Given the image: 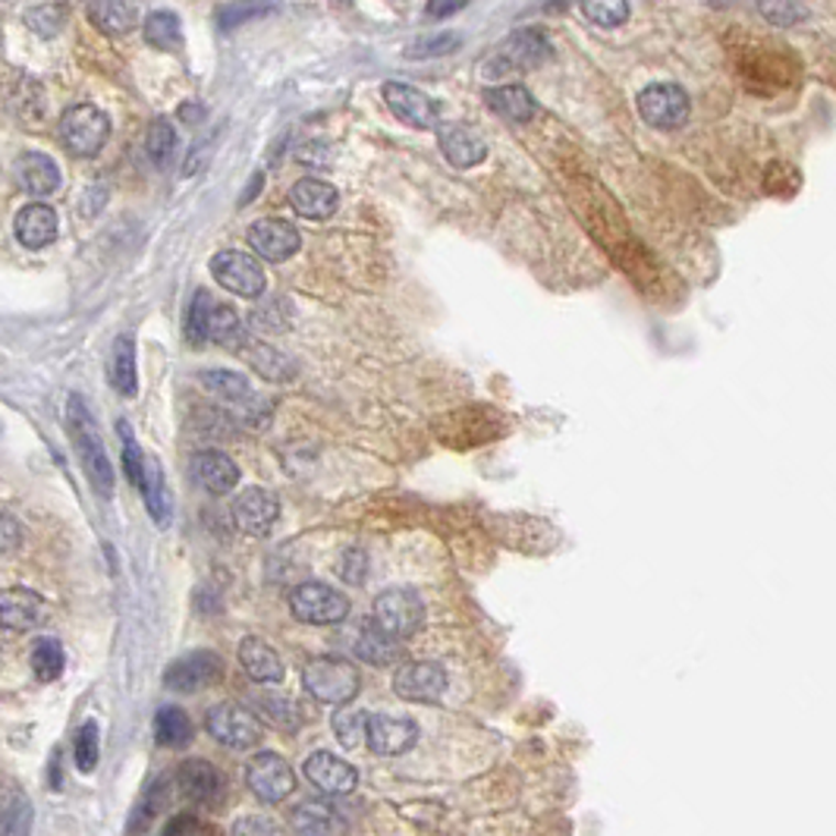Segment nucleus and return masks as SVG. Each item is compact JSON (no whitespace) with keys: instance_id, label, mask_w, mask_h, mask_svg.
Here are the masks:
<instances>
[{"instance_id":"obj_1","label":"nucleus","mask_w":836,"mask_h":836,"mask_svg":"<svg viewBox=\"0 0 836 836\" xmlns=\"http://www.w3.org/2000/svg\"><path fill=\"white\" fill-rule=\"evenodd\" d=\"M66 418H69V431H73V440H76V450H79V460H82L88 482L108 501L110 494H113V465H110L108 453H105V440H101L98 428H95V418H91V413H88L86 403L79 396H69Z\"/></svg>"},{"instance_id":"obj_2","label":"nucleus","mask_w":836,"mask_h":836,"mask_svg":"<svg viewBox=\"0 0 836 836\" xmlns=\"http://www.w3.org/2000/svg\"><path fill=\"white\" fill-rule=\"evenodd\" d=\"M302 682L315 702L343 707L359 695L362 676H359L355 663H350L346 658H315L306 663Z\"/></svg>"},{"instance_id":"obj_3","label":"nucleus","mask_w":836,"mask_h":836,"mask_svg":"<svg viewBox=\"0 0 836 836\" xmlns=\"http://www.w3.org/2000/svg\"><path fill=\"white\" fill-rule=\"evenodd\" d=\"M374 626L387 636L409 638L425 626V601L413 588H387L374 597Z\"/></svg>"},{"instance_id":"obj_4","label":"nucleus","mask_w":836,"mask_h":836,"mask_svg":"<svg viewBox=\"0 0 836 836\" xmlns=\"http://www.w3.org/2000/svg\"><path fill=\"white\" fill-rule=\"evenodd\" d=\"M289 610L311 626H333L350 616V597L324 582H306L289 594Z\"/></svg>"},{"instance_id":"obj_5","label":"nucleus","mask_w":836,"mask_h":836,"mask_svg":"<svg viewBox=\"0 0 836 836\" xmlns=\"http://www.w3.org/2000/svg\"><path fill=\"white\" fill-rule=\"evenodd\" d=\"M110 135V120L105 117V110H98L95 105H76L61 117V139L73 154L79 157H91L105 148Z\"/></svg>"},{"instance_id":"obj_6","label":"nucleus","mask_w":836,"mask_h":836,"mask_svg":"<svg viewBox=\"0 0 836 836\" xmlns=\"http://www.w3.org/2000/svg\"><path fill=\"white\" fill-rule=\"evenodd\" d=\"M211 274L227 293L233 296H242V299H258L267 289V280H264V267L258 258L245 255V252H218L211 258Z\"/></svg>"},{"instance_id":"obj_7","label":"nucleus","mask_w":836,"mask_h":836,"mask_svg":"<svg viewBox=\"0 0 836 836\" xmlns=\"http://www.w3.org/2000/svg\"><path fill=\"white\" fill-rule=\"evenodd\" d=\"M205 726H208V733L218 739L220 746L227 748H252L258 746L264 736L262 721L249 707H240V704H218V707H211L208 717H205Z\"/></svg>"},{"instance_id":"obj_8","label":"nucleus","mask_w":836,"mask_h":836,"mask_svg":"<svg viewBox=\"0 0 836 836\" xmlns=\"http://www.w3.org/2000/svg\"><path fill=\"white\" fill-rule=\"evenodd\" d=\"M245 783L255 792V799H262L267 805H280L296 787V777H293L289 761L280 758L277 751H258L245 768Z\"/></svg>"},{"instance_id":"obj_9","label":"nucleus","mask_w":836,"mask_h":836,"mask_svg":"<svg viewBox=\"0 0 836 836\" xmlns=\"http://www.w3.org/2000/svg\"><path fill=\"white\" fill-rule=\"evenodd\" d=\"M689 95L673 82H658V86L641 88L638 95V113L648 127L654 130H680L689 120Z\"/></svg>"},{"instance_id":"obj_10","label":"nucleus","mask_w":836,"mask_h":836,"mask_svg":"<svg viewBox=\"0 0 836 836\" xmlns=\"http://www.w3.org/2000/svg\"><path fill=\"white\" fill-rule=\"evenodd\" d=\"M394 692L403 702L438 704L447 692V670L435 660L403 663L394 676Z\"/></svg>"},{"instance_id":"obj_11","label":"nucleus","mask_w":836,"mask_h":836,"mask_svg":"<svg viewBox=\"0 0 836 836\" xmlns=\"http://www.w3.org/2000/svg\"><path fill=\"white\" fill-rule=\"evenodd\" d=\"M223 676V660L215 651H193L174 660L164 673V685L174 692H201Z\"/></svg>"},{"instance_id":"obj_12","label":"nucleus","mask_w":836,"mask_h":836,"mask_svg":"<svg viewBox=\"0 0 836 836\" xmlns=\"http://www.w3.org/2000/svg\"><path fill=\"white\" fill-rule=\"evenodd\" d=\"M249 245L255 249V255L271 264H280L286 258H293L302 245V237L293 223H286L280 218H264L255 220L249 227Z\"/></svg>"},{"instance_id":"obj_13","label":"nucleus","mask_w":836,"mask_h":836,"mask_svg":"<svg viewBox=\"0 0 836 836\" xmlns=\"http://www.w3.org/2000/svg\"><path fill=\"white\" fill-rule=\"evenodd\" d=\"M550 57V42L541 29H519L501 44V54L494 61L491 76H504L509 69H531L541 66Z\"/></svg>"},{"instance_id":"obj_14","label":"nucleus","mask_w":836,"mask_h":836,"mask_svg":"<svg viewBox=\"0 0 836 836\" xmlns=\"http://www.w3.org/2000/svg\"><path fill=\"white\" fill-rule=\"evenodd\" d=\"M176 787L183 792V799H189L193 805H205V809H215L223 802L227 795V783H223V773H220L215 765L208 761H186L176 770Z\"/></svg>"},{"instance_id":"obj_15","label":"nucleus","mask_w":836,"mask_h":836,"mask_svg":"<svg viewBox=\"0 0 836 836\" xmlns=\"http://www.w3.org/2000/svg\"><path fill=\"white\" fill-rule=\"evenodd\" d=\"M280 516V501L264 487H245L233 501V522L252 538H264Z\"/></svg>"},{"instance_id":"obj_16","label":"nucleus","mask_w":836,"mask_h":836,"mask_svg":"<svg viewBox=\"0 0 836 836\" xmlns=\"http://www.w3.org/2000/svg\"><path fill=\"white\" fill-rule=\"evenodd\" d=\"M384 101H387V108L394 110L396 120L413 127V130H435L438 127L435 101L418 88L406 86V82H387L384 86Z\"/></svg>"},{"instance_id":"obj_17","label":"nucleus","mask_w":836,"mask_h":836,"mask_svg":"<svg viewBox=\"0 0 836 836\" xmlns=\"http://www.w3.org/2000/svg\"><path fill=\"white\" fill-rule=\"evenodd\" d=\"M365 743L377 755H403L418 743V726L409 717H391V714H369L365 724Z\"/></svg>"},{"instance_id":"obj_18","label":"nucleus","mask_w":836,"mask_h":836,"mask_svg":"<svg viewBox=\"0 0 836 836\" xmlns=\"http://www.w3.org/2000/svg\"><path fill=\"white\" fill-rule=\"evenodd\" d=\"M306 777L315 790L328 792V795H346L355 790L359 773L350 761L330 755V751H315L306 758Z\"/></svg>"},{"instance_id":"obj_19","label":"nucleus","mask_w":836,"mask_h":836,"mask_svg":"<svg viewBox=\"0 0 836 836\" xmlns=\"http://www.w3.org/2000/svg\"><path fill=\"white\" fill-rule=\"evenodd\" d=\"M189 472H193L198 487H205L208 494H230L240 484V465L227 453H218V450L196 453L189 460Z\"/></svg>"},{"instance_id":"obj_20","label":"nucleus","mask_w":836,"mask_h":836,"mask_svg":"<svg viewBox=\"0 0 836 836\" xmlns=\"http://www.w3.org/2000/svg\"><path fill=\"white\" fill-rule=\"evenodd\" d=\"M289 205L299 218L308 220H328L337 205H340V193L324 183V179H315V176H306L299 179L293 189H289Z\"/></svg>"},{"instance_id":"obj_21","label":"nucleus","mask_w":836,"mask_h":836,"mask_svg":"<svg viewBox=\"0 0 836 836\" xmlns=\"http://www.w3.org/2000/svg\"><path fill=\"white\" fill-rule=\"evenodd\" d=\"M44 619V601L29 588H7L0 592V626L10 632L35 629Z\"/></svg>"},{"instance_id":"obj_22","label":"nucleus","mask_w":836,"mask_h":836,"mask_svg":"<svg viewBox=\"0 0 836 836\" xmlns=\"http://www.w3.org/2000/svg\"><path fill=\"white\" fill-rule=\"evenodd\" d=\"M13 174H16V183H20L25 193L32 196H51L61 189V167L54 157H47L42 152H25L16 157L13 164Z\"/></svg>"},{"instance_id":"obj_23","label":"nucleus","mask_w":836,"mask_h":836,"mask_svg":"<svg viewBox=\"0 0 836 836\" xmlns=\"http://www.w3.org/2000/svg\"><path fill=\"white\" fill-rule=\"evenodd\" d=\"M240 663L242 670L252 676L255 682H264V685H274V682H284V660L280 654L264 641V638H242L240 645Z\"/></svg>"},{"instance_id":"obj_24","label":"nucleus","mask_w":836,"mask_h":836,"mask_svg":"<svg viewBox=\"0 0 836 836\" xmlns=\"http://www.w3.org/2000/svg\"><path fill=\"white\" fill-rule=\"evenodd\" d=\"M16 240L25 245V249H44L51 242L57 240V215L51 205H25L20 215H16Z\"/></svg>"},{"instance_id":"obj_25","label":"nucleus","mask_w":836,"mask_h":836,"mask_svg":"<svg viewBox=\"0 0 836 836\" xmlns=\"http://www.w3.org/2000/svg\"><path fill=\"white\" fill-rule=\"evenodd\" d=\"M484 105L494 110L497 117H504L506 123H528L538 113V105L531 101V95L522 86L487 88L484 91Z\"/></svg>"},{"instance_id":"obj_26","label":"nucleus","mask_w":836,"mask_h":836,"mask_svg":"<svg viewBox=\"0 0 836 836\" xmlns=\"http://www.w3.org/2000/svg\"><path fill=\"white\" fill-rule=\"evenodd\" d=\"M440 148L453 167H475L487 157V145H484L482 135L465 130V127H450V130L440 132Z\"/></svg>"},{"instance_id":"obj_27","label":"nucleus","mask_w":836,"mask_h":836,"mask_svg":"<svg viewBox=\"0 0 836 836\" xmlns=\"http://www.w3.org/2000/svg\"><path fill=\"white\" fill-rule=\"evenodd\" d=\"M139 491L145 497V506L152 513V519L161 528L170 526V516H174V504H170V494H167V484H164V472L157 460H145V469H142V482H139Z\"/></svg>"},{"instance_id":"obj_28","label":"nucleus","mask_w":836,"mask_h":836,"mask_svg":"<svg viewBox=\"0 0 836 836\" xmlns=\"http://www.w3.org/2000/svg\"><path fill=\"white\" fill-rule=\"evenodd\" d=\"M208 340H215L223 350L242 352L249 346V330L242 324V318L237 315V308L215 306L208 315Z\"/></svg>"},{"instance_id":"obj_29","label":"nucleus","mask_w":836,"mask_h":836,"mask_svg":"<svg viewBox=\"0 0 836 836\" xmlns=\"http://www.w3.org/2000/svg\"><path fill=\"white\" fill-rule=\"evenodd\" d=\"M355 654L365 660V663H374V667H387V663H396L403 658V645L399 638L387 636L384 629H377L374 623H369L359 638H355Z\"/></svg>"},{"instance_id":"obj_30","label":"nucleus","mask_w":836,"mask_h":836,"mask_svg":"<svg viewBox=\"0 0 836 836\" xmlns=\"http://www.w3.org/2000/svg\"><path fill=\"white\" fill-rule=\"evenodd\" d=\"M154 739L167 748H183L193 743V721L183 707L176 704H164L154 714Z\"/></svg>"},{"instance_id":"obj_31","label":"nucleus","mask_w":836,"mask_h":836,"mask_svg":"<svg viewBox=\"0 0 836 836\" xmlns=\"http://www.w3.org/2000/svg\"><path fill=\"white\" fill-rule=\"evenodd\" d=\"M110 384L113 391L123 396L135 394L139 381H135V350H132V337H117L113 350H110Z\"/></svg>"},{"instance_id":"obj_32","label":"nucleus","mask_w":836,"mask_h":836,"mask_svg":"<svg viewBox=\"0 0 836 836\" xmlns=\"http://www.w3.org/2000/svg\"><path fill=\"white\" fill-rule=\"evenodd\" d=\"M88 16H91V22L101 32L123 35V32H130L132 25H135L139 10H135V3H88Z\"/></svg>"},{"instance_id":"obj_33","label":"nucleus","mask_w":836,"mask_h":836,"mask_svg":"<svg viewBox=\"0 0 836 836\" xmlns=\"http://www.w3.org/2000/svg\"><path fill=\"white\" fill-rule=\"evenodd\" d=\"M64 667H66L64 645H61L57 638H38V641H35V648H32V670H35V676H38L42 682L61 680Z\"/></svg>"},{"instance_id":"obj_34","label":"nucleus","mask_w":836,"mask_h":836,"mask_svg":"<svg viewBox=\"0 0 836 836\" xmlns=\"http://www.w3.org/2000/svg\"><path fill=\"white\" fill-rule=\"evenodd\" d=\"M201 384L218 394L220 399H230V403H245L252 399V387H249V377L240 372H227V369H215V372L201 374Z\"/></svg>"},{"instance_id":"obj_35","label":"nucleus","mask_w":836,"mask_h":836,"mask_svg":"<svg viewBox=\"0 0 836 836\" xmlns=\"http://www.w3.org/2000/svg\"><path fill=\"white\" fill-rule=\"evenodd\" d=\"M145 42L157 47V51H176L183 44V32H179V20L167 10H157L145 20Z\"/></svg>"},{"instance_id":"obj_36","label":"nucleus","mask_w":836,"mask_h":836,"mask_svg":"<svg viewBox=\"0 0 836 836\" xmlns=\"http://www.w3.org/2000/svg\"><path fill=\"white\" fill-rule=\"evenodd\" d=\"M242 352L249 355L252 369L262 374V377H271V381H286V377H293V362H289L286 355H280L277 350L262 346V343H249Z\"/></svg>"},{"instance_id":"obj_37","label":"nucleus","mask_w":836,"mask_h":836,"mask_svg":"<svg viewBox=\"0 0 836 836\" xmlns=\"http://www.w3.org/2000/svg\"><path fill=\"white\" fill-rule=\"evenodd\" d=\"M145 148H148V157H152L157 167L170 164V157L176 152V130L170 120L157 117L152 127H148V135H145Z\"/></svg>"},{"instance_id":"obj_38","label":"nucleus","mask_w":836,"mask_h":836,"mask_svg":"<svg viewBox=\"0 0 836 836\" xmlns=\"http://www.w3.org/2000/svg\"><path fill=\"white\" fill-rule=\"evenodd\" d=\"M64 3H32V7L25 10V25H29L32 32H38L42 38H54V35L64 29Z\"/></svg>"},{"instance_id":"obj_39","label":"nucleus","mask_w":836,"mask_h":836,"mask_svg":"<svg viewBox=\"0 0 836 836\" xmlns=\"http://www.w3.org/2000/svg\"><path fill=\"white\" fill-rule=\"evenodd\" d=\"M296 836H328L330 834V812L328 805H299L289 817Z\"/></svg>"},{"instance_id":"obj_40","label":"nucleus","mask_w":836,"mask_h":836,"mask_svg":"<svg viewBox=\"0 0 836 836\" xmlns=\"http://www.w3.org/2000/svg\"><path fill=\"white\" fill-rule=\"evenodd\" d=\"M211 308H215L211 296L205 289H198L193 306H189V315H186V340L193 346H205V340H208V315H211Z\"/></svg>"},{"instance_id":"obj_41","label":"nucleus","mask_w":836,"mask_h":836,"mask_svg":"<svg viewBox=\"0 0 836 836\" xmlns=\"http://www.w3.org/2000/svg\"><path fill=\"white\" fill-rule=\"evenodd\" d=\"M365 724H369V714L362 711H350V707H340L333 714V733L343 746H359L365 743Z\"/></svg>"},{"instance_id":"obj_42","label":"nucleus","mask_w":836,"mask_h":836,"mask_svg":"<svg viewBox=\"0 0 836 836\" xmlns=\"http://www.w3.org/2000/svg\"><path fill=\"white\" fill-rule=\"evenodd\" d=\"M582 13L601 29H614V25H623L629 20V3L626 0H592V3H582Z\"/></svg>"},{"instance_id":"obj_43","label":"nucleus","mask_w":836,"mask_h":836,"mask_svg":"<svg viewBox=\"0 0 836 836\" xmlns=\"http://www.w3.org/2000/svg\"><path fill=\"white\" fill-rule=\"evenodd\" d=\"M799 183H802V176L787 161H773L765 170V189L770 196H792L799 189Z\"/></svg>"},{"instance_id":"obj_44","label":"nucleus","mask_w":836,"mask_h":836,"mask_svg":"<svg viewBox=\"0 0 836 836\" xmlns=\"http://www.w3.org/2000/svg\"><path fill=\"white\" fill-rule=\"evenodd\" d=\"M29 824H32V805L16 795V802L0 812V836H29Z\"/></svg>"},{"instance_id":"obj_45","label":"nucleus","mask_w":836,"mask_h":836,"mask_svg":"<svg viewBox=\"0 0 836 836\" xmlns=\"http://www.w3.org/2000/svg\"><path fill=\"white\" fill-rule=\"evenodd\" d=\"M98 751H101V743H98V726L82 724L79 726V733H76V768L79 770H95L98 765Z\"/></svg>"},{"instance_id":"obj_46","label":"nucleus","mask_w":836,"mask_h":836,"mask_svg":"<svg viewBox=\"0 0 836 836\" xmlns=\"http://www.w3.org/2000/svg\"><path fill=\"white\" fill-rule=\"evenodd\" d=\"M120 440H123V465H127V475H130V482L139 487V482H142V469H145V457H142V450H139V443L132 438L127 421H120Z\"/></svg>"},{"instance_id":"obj_47","label":"nucleus","mask_w":836,"mask_h":836,"mask_svg":"<svg viewBox=\"0 0 836 836\" xmlns=\"http://www.w3.org/2000/svg\"><path fill=\"white\" fill-rule=\"evenodd\" d=\"M462 44V35L457 32H447V35H438V38H425V42L413 44L409 51H406V57H438V54H453L457 47Z\"/></svg>"},{"instance_id":"obj_48","label":"nucleus","mask_w":836,"mask_h":836,"mask_svg":"<svg viewBox=\"0 0 836 836\" xmlns=\"http://www.w3.org/2000/svg\"><path fill=\"white\" fill-rule=\"evenodd\" d=\"M161 805H164V790H161V787H152V790L145 792V799L135 805V812H132V817H130L132 834H135V831H145V827L154 821V814L161 812Z\"/></svg>"},{"instance_id":"obj_49","label":"nucleus","mask_w":836,"mask_h":836,"mask_svg":"<svg viewBox=\"0 0 836 836\" xmlns=\"http://www.w3.org/2000/svg\"><path fill=\"white\" fill-rule=\"evenodd\" d=\"M758 13L777 25H792L802 16H809V7L805 3H758Z\"/></svg>"},{"instance_id":"obj_50","label":"nucleus","mask_w":836,"mask_h":836,"mask_svg":"<svg viewBox=\"0 0 836 836\" xmlns=\"http://www.w3.org/2000/svg\"><path fill=\"white\" fill-rule=\"evenodd\" d=\"M230 836H286L280 824H274L271 817H258V814H249V817H240L233 824Z\"/></svg>"},{"instance_id":"obj_51","label":"nucleus","mask_w":836,"mask_h":836,"mask_svg":"<svg viewBox=\"0 0 836 836\" xmlns=\"http://www.w3.org/2000/svg\"><path fill=\"white\" fill-rule=\"evenodd\" d=\"M267 10L271 7H264V3H230V7H218V20L223 29H233L249 16H264Z\"/></svg>"},{"instance_id":"obj_52","label":"nucleus","mask_w":836,"mask_h":836,"mask_svg":"<svg viewBox=\"0 0 836 836\" xmlns=\"http://www.w3.org/2000/svg\"><path fill=\"white\" fill-rule=\"evenodd\" d=\"M20 541H22L20 522H16L10 513H3V509H0V557H3V553H13V550L20 548Z\"/></svg>"},{"instance_id":"obj_53","label":"nucleus","mask_w":836,"mask_h":836,"mask_svg":"<svg viewBox=\"0 0 836 836\" xmlns=\"http://www.w3.org/2000/svg\"><path fill=\"white\" fill-rule=\"evenodd\" d=\"M340 570H343V579H346V582L359 585V582L365 579V572H369V557H365L362 550H350V553L340 560Z\"/></svg>"},{"instance_id":"obj_54","label":"nucleus","mask_w":836,"mask_h":836,"mask_svg":"<svg viewBox=\"0 0 836 836\" xmlns=\"http://www.w3.org/2000/svg\"><path fill=\"white\" fill-rule=\"evenodd\" d=\"M462 7H465V3H428V7H425V13H428V16H435V20H443V16L460 13Z\"/></svg>"}]
</instances>
